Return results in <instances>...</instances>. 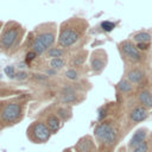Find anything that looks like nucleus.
<instances>
[{
	"mask_svg": "<svg viewBox=\"0 0 152 152\" xmlns=\"http://www.w3.org/2000/svg\"><path fill=\"white\" fill-rule=\"evenodd\" d=\"M89 28V23L82 17H71L62 21L58 26L57 45L71 51L86 36Z\"/></svg>",
	"mask_w": 152,
	"mask_h": 152,
	"instance_id": "f257e3e1",
	"label": "nucleus"
},
{
	"mask_svg": "<svg viewBox=\"0 0 152 152\" xmlns=\"http://www.w3.org/2000/svg\"><path fill=\"white\" fill-rule=\"evenodd\" d=\"M58 26L55 21H45L34 27L28 34V50L33 51L38 57L43 56L49 49L57 44Z\"/></svg>",
	"mask_w": 152,
	"mask_h": 152,
	"instance_id": "f03ea898",
	"label": "nucleus"
},
{
	"mask_svg": "<svg viewBox=\"0 0 152 152\" xmlns=\"http://www.w3.org/2000/svg\"><path fill=\"white\" fill-rule=\"evenodd\" d=\"M26 28L15 20H8L4 24L0 32V53L13 56L17 53L25 39Z\"/></svg>",
	"mask_w": 152,
	"mask_h": 152,
	"instance_id": "7ed1b4c3",
	"label": "nucleus"
},
{
	"mask_svg": "<svg viewBox=\"0 0 152 152\" xmlns=\"http://www.w3.org/2000/svg\"><path fill=\"white\" fill-rule=\"evenodd\" d=\"M28 100L24 96L0 100V131L15 126L26 114Z\"/></svg>",
	"mask_w": 152,
	"mask_h": 152,
	"instance_id": "20e7f679",
	"label": "nucleus"
},
{
	"mask_svg": "<svg viewBox=\"0 0 152 152\" xmlns=\"http://www.w3.org/2000/svg\"><path fill=\"white\" fill-rule=\"evenodd\" d=\"M94 139L99 152H113L119 142V126L113 118L100 121L94 128Z\"/></svg>",
	"mask_w": 152,
	"mask_h": 152,
	"instance_id": "39448f33",
	"label": "nucleus"
},
{
	"mask_svg": "<svg viewBox=\"0 0 152 152\" xmlns=\"http://www.w3.org/2000/svg\"><path fill=\"white\" fill-rule=\"evenodd\" d=\"M118 51L120 52L124 62L126 65H132V64H140L144 65L147 56L145 52H141L138 48L137 44L132 39H125L121 40L118 44Z\"/></svg>",
	"mask_w": 152,
	"mask_h": 152,
	"instance_id": "423d86ee",
	"label": "nucleus"
},
{
	"mask_svg": "<svg viewBox=\"0 0 152 152\" xmlns=\"http://www.w3.org/2000/svg\"><path fill=\"white\" fill-rule=\"evenodd\" d=\"M51 135V131L40 119L33 120L26 128V137L32 144H46L50 140Z\"/></svg>",
	"mask_w": 152,
	"mask_h": 152,
	"instance_id": "0eeeda50",
	"label": "nucleus"
},
{
	"mask_svg": "<svg viewBox=\"0 0 152 152\" xmlns=\"http://www.w3.org/2000/svg\"><path fill=\"white\" fill-rule=\"evenodd\" d=\"M150 116V110L145 107L138 104L134 100L131 104H128L127 113H126V121H125V132L132 129L138 124L145 121Z\"/></svg>",
	"mask_w": 152,
	"mask_h": 152,
	"instance_id": "6e6552de",
	"label": "nucleus"
},
{
	"mask_svg": "<svg viewBox=\"0 0 152 152\" xmlns=\"http://www.w3.org/2000/svg\"><path fill=\"white\" fill-rule=\"evenodd\" d=\"M124 77H126L132 84H134L137 88L146 87L148 83V74L144 65L140 64H132L126 65Z\"/></svg>",
	"mask_w": 152,
	"mask_h": 152,
	"instance_id": "1a4fd4ad",
	"label": "nucleus"
},
{
	"mask_svg": "<svg viewBox=\"0 0 152 152\" xmlns=\"http://www.w3.org/2000/svg\"><path fill=\"white\" fill-rule=\"evenodd\" d=\"M89 70L93 75H100L103 72L108 64V53L104 49L99 48L90 52L89 55Z\"/></svg>",
	"mask_w": 152,
	"mask_h": 152,
	"instance_id": "9d476101",
	"label": "nucleus"
},
{
	"mask_svg": "<svg viewBox=\"0 0 152 152\" xmlns=\"http://www.w3.org/2000/svg\"><path fill=\"white\" fill-rule=\"evenodd\" d=\"M40 120H43L45 122V125L49 127V129L51 131L52 134H56L63 126V121L58 118V115L53 112V109L51 107H48L45 108L43 112H42V115L38 118Z\"/></svg>",
	"mask_w": 152,
	"mask_h": 152,
	"instance_id": "9b49d317",
	"label": "nucleus"
},
{
	"mask_svg": "<svg viewBox=\"0 0 152 152\" xmlns=\"http://www.w3.org/2000/svg\"><path fill=\"white\" fill-rule=\"evenodd\" d=\"M72 150L75 152H99L97 144H96L94 137H91L89 134L81 137L77 140V142L75 144Z\"/></svg>",
	"mask_w": 152,
	"mask_h": 152,
	"instance_id": "f8f14e48",
	"label": "nucleus"
},
{
	"mask_svg": "<svg viewBox=\"0 0 152 152\" xmlns=\"http://www.w3.org/2000/svg\"><path fill=\"white\" fill-rule=\"evenodd\" d=\"M133 100L146 109H152V89L147 87L137 88V91L133 95Z\"/></svg>",
	"mask_w": 152,
	"mask_h": 152,
	"instance_id": "ddd939ff",
	"label": "nucleus"
},
{
	"mask_svg": "<svg viewBox=\"0 0 152 152\" xmlns=\"http://www.w3.org/2000/svg\"><path fill=\"white\" fill-rule=\"evenodd\" d=\"M148 128L147 127H139L138 129L134 131V133L132 134L128 144H127V148L128 150H133L134 147H137L139 144L144 142L145 140H147L148 137Z\"/></svg>",
	"mask_w": 152,
	"mask_h": 152,
	"instance_id": "4468645a",
	"label": "nucleus"
},
{
	"mask_svg": "<svg viewBox=\"0 0 152 152\" xmlns=\"http://www.w3.org/2000/svg\"><path fill=\"white\" fill-rule=\"evenodd\" d=\"M88 58H89V52L87 50H78V51L74 52L68 58V66H71V68H82Z\"/></svg>",
	"mask_w": 152,
	"mask_h": 152,
	"instance_id": "2eb2a0df",
	"label": "nucleus"
},
{
	"mask_svg": "<svg viewBox=\"0 0 152 152\" xmlns=\"http://www.w3.org/2000/svg\"><path fill=\"white\" fill-rule=\"evenodd\" d=\"M116 89H118V93L124 96V97H129L132 95L135 94L137 91V88L134 84H132L126 77H122L118 83H116Z\"/></svg>",
	"mask_w": 152,
	"mask_h": 152,
	"instance_id": "dca6fc26",
	"label": "nucleus"
},
{
	"mask_svg": "<svg viewBox=\"0 0 152 152\" xmlns=\"http://www.w3.org/2000/svg\"><path fill=\"white\" fill-rule=\"evenodd\" d=\"M53 109V112L58 115V118L63 121L66 122L72 118V108L71 106H66V104H61V103H56L55 106L51 107Z\"/></svg>",
	"mask_w": 152,
	"mask_h": 152,
	"instance_id": "f3484780",
	"label": "nucleus"
},
{
	"mask_svg": "<svg viewBox=\"0 0 152 152\" xmlns=\"http://www.w3.org/2000/svg\"><path fill=\"white\" fill-rule=\"evenodd\" d=\"M63 76H64V78L68 82H78V81H82L83 80V72H82L81 68H71V66H68V68L64 69Z\"/></svg>",
	"mask_w": 152,
	"mask_h": 152,
	"instance_id": "a211bd4d",
	"label": "nucleus"
},
{
	"mask_svg": "<svg viewBox=\"0 0 152 152\" xmlns=\"http://www.w3.org/2000/svg\"><path fill=\"white\" fill-rule=\"evenodd\" d=\"M48 66L59 72L68 66V57H57L48 59Z\"/></svg>",
	"mask_w": 152,
	"mask_h": 152,
	"instance_id": "6ab92c4d",
	"label": "nucleus"
},
{
	"mask_svg": "<svg viewBox=\"0 0 152 152\" xmlns=\"http://www.w3.org/2000/svg\"><path fill=\"white\" fill-rule=\"evenodd\" d=\"M68 52H69L68 50H65V49H63V48H61V46H58L56 44L55 46H52L51 49H49L43 55V57L45 59H51V58H57V57H66Z\"/></svg>",
	"mask_w": 152,
	"mask_h": 152,
	"instance_id": "aec40b11",
	"label": "nucleus"
},
{
	"mask_svg": "<svg viewBox=\"0 0 152 152\" xmlns=\"http://www.w3.org/2000/svg\"><path fill=\"white\" fill-rule=\"evenodd\" d=\"M132 40L135 44H138V43H151L152 36L147 31H139V32H135L132 36Z\"/></svg>",
	"mask_w": 152,
	"mask_h": 152,
	"instance_id": "412c9836",
	"label": "nucleus"
},
{
	"mask_svg": "<svg viewBox=\"0 0 152 152\" xmlns=\"http://www.w3.org/2000/svg\"><path fill=\"white\" fill-rule=\"evenodd\" d=\"M151 150V140H145L144 142L139 144L137 147H134L132 150V152H150Z\"/></svg>",
	"mask_w": 152,
	"mask_h": 152,
	"instance_id": "4be33fe9",
	"label": "nucleus"
},
{
	"mask_svg": "<svg viewBox=\"0 0 152 152\" xmlns=\"http://www.w3.org/2000/svg\"><path fill=\"white\" fill-rule=\"evenodd\" d=\"M137 48L141 51V52H147V51H150L151 50V48H152V45H151V43H138L137 44Z\"/></svg>",
	"mask_w": 152,
	"mask_h": 152,
	"instance_id": "5701e85b",
	"label": "nucleus"
},
{
	"mask_svg": "<svg viewBox=\"0 0 152 152\" xmlns=\"http://www.w3.org/2000/svg\"><path fill=\"white\" fill-rule=\"evenodd\" d=\"M27 77H28L27 72H25V71H17V72L14 74V77H13V78L19 80V81H23V80H26Z\"/></svg>",
	"mask_w": 152,
	"mask_h": 152,
	"instance_id": "b1692460",
	"label": "nucleus"
},
{
	"mask_svg": "<svg viewBox=\"0 0 152 152\" xmlns=\"http://www.w3.org/2000/svg\"><path fill=\"white\" fill-rule=\"evenodd\" d=\"M4 24H5V23L0 20V32H1V28H2V26H4Z\"/></svg>",
	"mask_w": 152,
	"mask_h": 152,
	"instance_id": "393cba45",
	"label": "nucleus"
},
{
	"mask_svg": "<svg viewBox=\"0 0 152 152\" xmlns=\"http://www.w3.org/2000/svg\"><path fill=\"white\" fill-rule=\"evenodd\" d=\"M64 152H75V151L71 150V148H66V150H64Z\"/></svg>",
	"mask_w": 152,
	"mask_h": 152,
	"instance_id": "a878e982",
	"label": "nucleus"
},
{
	"mask_svg": "<svg viewBox=\"0 0 152 152\" xmlns=\"http://www.w3.org/2000/svg\"><path fill=\"white\" fill-rule=\"evenodd\" d=\"M150 152H152V140H151V150H150Z\"/></svg>",
	"mask_w": 152,
	"mask_h": 152,
	"instance_id": "bb28decb",
	"label": "nucleus"
}]
</instances>
